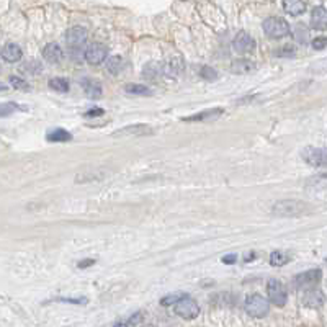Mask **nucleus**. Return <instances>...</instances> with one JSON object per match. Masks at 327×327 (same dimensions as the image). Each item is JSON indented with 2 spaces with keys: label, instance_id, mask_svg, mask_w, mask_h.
Masks as SVG:
<instances>
[{
  "label": "nucleus",
  "instance_id": "nucleus-1",
  "mask_svg": "<svg viewBox=\"0 0 327 327\" xmlns=\"http://www.w3.org/2000/svg\"><path fill=\"white\" fill-rule=\"evenodd\" d=\"M309 206L298 200H280L271 206V214L276 218H293V216L306 214Z\"/></svg>",
  "mask_w": 327,
  "mask_h": 327
},
{
  "label": "nucleus",
  "instance_id": "nucleus-2",
  "mask_svg": "<svg viewBox=\"0 0 327 327\" xmlns=\"http://www.w3.org/2000/svg\"><path fill=\"white\" fill-rule=\"evenodd\" d=\"M85 43H87V30L82 27H74L67 30V33H65V44H67V49L72 56L82 54Z\"/></svg>",
  "mask_w": 327,
  "mask_h": 327
},
{
  "label": "nucleus",
  "instance_id": "nucleus-3",
  "mask_svg": "<svg viewBox=\"0 0 327 327\" xmlns=\"http://www.w3.org/2000/svg\"><path fill=\"white\" fill-rule=\"evenodd\" d=\"M245 311H247L249 316L252 318H265L270 311V303L268 299H265L262 295H250L247 299H245Z\"/></svg>",
  "mask_w": 327,
  "mask_h": 327
},
{
  "label": "nucleus",
  "instance_id": "nucleus-4",
  "mask_svg": "<svg viewBox=\"0 0 327 327\" xmlns=\"http://www.w3.org/2000/svg\"><path fill=\"white\" fill-rule=\"evenodd\" d=\"M264 31L268 38L280 39V38H285L286 34L290 33V25L288 22H285L283 18L270 17L264 22Z\"/></svg>",
  "mask_w": 327,
  "mask_h": 327
},
{
  "label": "nucleus",
  "instance_id": "nucleus-5",
  "mask_svg": "<svg viewBox=\"0 0 327 327\" xmlns=\"http://www.w3.org/2000/svg\"><path fill=\"white\" fill-rule=\"evenodd\" d=\"M323 278V271L319 268H313L308 271H303V273L295 276V286L301 291H308L313 288H318L319 281Z\"/></svg>",
  "mask_w": 327,
  "mask_h": 327
},
{
  "label": "nucleus",
  "instance_id": "nucleus-6",
  "mask_svg": "<svg viewBox=\"0 0 327 327\" xmlns=\"http://www.w3.org/2000/svg\"><path fill=\"white\" fill-rule=\"evenodd\" d=\"M174 311H175V314L183 319H195L196 316L200 314V306L195 299H192L190 296L185 295L182 299L174 304Z\"/></svg>",
  "mask_w": 327,
  "mask_h": 327
},
{
  "label": "nucleus",
  "instance_id": "nucleus-7",
  "mask_svg": "<svg viewBox=\"0 0 327 327\" xmlns=\"http://www.w3.org/2000/svg\"><path fill=\"white\" fill-rule=\"evenodd\" d=\"M267 293H268V299L270 303H273L275 306H285L286 304V299H288V293H286L285 286L281 281L271 278L268 281V285H267Z\"/></svg>",
  "mask_w": 327,
  "mask_h": 327
},
{
  "label": "nucleus",
  "instance_id": "nucleus-8",
  "mask_svg": "<svg viewBox=\"0 0 327 327\" xmlns=\"http://www.w3.org/2000/svg\"><path fill=\"white\" fill-rule=\"evenodd\" d=\"M301 157L304 159L306 164L314 165V167H323V165H327V150L326 149L308 146V148L303 149Z\"/></svg>",
  "mask_w": 327,
  "mask_h": 327
},
{
  "label": "nucleus",
  "instance_id": "nucleus-9",
  "mask_svg": "<svg viewBox=\"0 0 327 327\" xmlns=\"http://www.w3.org/2000/svg\"><path fill=\"white\" fill-rule=\"evenodd\" d=\"M85 61L92 65L102 64L105 59H108V49L102 43H92L90 46L85 49Z\"/></svg>",
  "mask_w": 327,
  "mask_h": 327
},
{
  "label": "nucleus",
  "instance_id": "nucleus-10",
  "mask_svg": "<svg viewBox=\"0 0 327 327\" xmlns=\"http://www.w3.org/2000/svg\"><path fill=\"white\" fill-rule=\"evenodd\" d=\"M233 48L238 53L245 54V53H250L255 48V41H254V38L250 36L249 33L240 31V33H238V36H236V39H234Z\"/></svg>",
  "mask_w": 327,
  "mask_h": 327
},
{
  "label": "nucleus",
  "instance_id": "nucleus-11",
  "mask_svg": "<svg viewBox=\"0 0 327 327\" xmlns=\"http://www.w3.org/2000/svg\"><path fill=\"white\" fill-rule=\"evenodd\" d=\"M154 131L148 124H131V126H124L121 129L115 131L117 138H123V136H150Z\"/></svg>",
  "mask_w": 327,
  "mask_h": 327
},
{
  "label": "nucleus",
  "instance_id": "nucleus-12",
  "mask_svg": "<svg viewBox=\"0 0 327 327\" xmlns=\"http://www.w3.org/2000/svg\"><path fill=\"white\" fill-rule=\"evenodd\" d=\"M43 58H44V61L49 64H58L62 61L64 51L58 43H49L43 49Z\"/></svg>",
  "mask_w": 327,
  "mask_h": 327
},
{
  "label": "nucleus",
  "instance_id": "nucleus-13",
  "mask_svg": "<svg viewBox=\"0 0 327 327\" xmlns=\"http://www.w3.org/2000/svg\"><path fill=\"white\" fill-rule=\"evenodd\" d=\"M324 301H326L324 293L319 288L308 290L303 295V304L308 306V308H321L324 304Z\"/></svg>",
  "mask_w": 327,
  "mask_h": 327
},
{
  "label": "nucleus",
  "instance_id": "nucleus-14",
  "mask_svg": "<svg viewBox=\"0 0 327 327\" xmlns=\"http://www.w3.org/2000/svg\"><path fill=\"white\" fill-rule=\"evenodd\" d=\"M165 74H167V67H165L162 62H149L144 65V70H143V77L148 80L160 79Z\"/></svg>",
  "mask_w": 327,
  "mask_h": 327
},
{
  "label": "nucleus",
  "instance_id": "nucleus-15",
  "mask_svg": "<svg viewBox=\"0 0 327 327\" xmlns=\"http://www.w3.org/2000/svg\"><path fill=\"white\" fill-rule=\"evenodd\" d=\"M223 115V108H213V110H206V112H201L198 115H193V117H187L182 118V121L187 123H196V121H211V119H216Z\"/></svg>",
  "mask_w": 327,
  "mask_h": 327
},
{
  "label": "nucleus",
  "instance_id": "nucleus-16",
  "mask_svg": "<svg viewBox=\"0 0 327 327\" xmlns=\"http://www.w3.org/2000/svg\"><path fill=\"white\" fill-rule=\"evenodd\" d=\"M311 27L314 30H323L327 28V10L324 7H316L311 13Z\"/></svg>",
  "mask_w": 327,
  "mask_h": 327
},
{
  "label": "nucleus",
  "instance_id": "nucleus-17",
  "mask_svg": "<svg viewBox=\"0 0 327 327\" xmlns=\"http://www.w3.org/2000/svg\"><path fill=\"white\" fill-rule=\"evenodd\" d=\"M23 53H22V48L18 46V44L15 43H8L5 44L3 49H2V58L5 62H18L20 59H22Z\"/></svg>",
  "mask_w": 327,
  "mask_h": 327
},
{
  "label": "nucleus",
  "instance_id": "nucleus-18",
  "mask_svg": "<svg viewBox=\"0 0 327 327\" xmlns=\"http://www.w3.org/2000/svg\"><path fill=\"white\" fill-rule=\"evenodd\" d=\"M82 89L87 97L90 98H100L103 93L102 90V85H100L98 80H93V79H84L82 80Z\"/></svg>",
  "mask_w": 327,
  "mask_h": 327
},
{
  "label": "nucleus",
  "instance_id": "nucleus-19",
  "mask_svg": "<svg viewBox=\"0 0 327 327\" xmlns=\"http://www.w3.org/2000/svg\"><path fill=\"white\" fill-rule=\"evenodd\" d=\"M324 188H327V172L314 175V177L306 180V190H309V192H319Z\"/></svg>",
  "mask_w": 327,
  "mask_h": 327
},
{
  "label": "nucleus",
  "instance_id": "nucleus-20",
  "mask_svg": "<svg viewBox=\"0 0 327 327\" xmlns=\"http://www.w3.org/2000/svg\"><path fill=\"white\" fill-rule=\"evenodd\" d=\"M283 8L286 13L293 15V17H298V15L304 13L306 3L304 0H283Z\"/></svg>",
  "mask_w": 327,
  "mask_h": 327
},
{
  "label": "nucleus",
  "instance_id": "nucleus-21",
  "mask_svg": "<svg viewBox=\"0 0 327 327\" xmlns=\"http://www.w3.org/2000/svg\"><path fill=\"white\" fill-rule=\"evenodd\" d=\"M231 70L234 74H249L255 70V64L252 61H249V59H238V61L231 64Z\"/></svg>",
  "mask_w": 327,
  "mask_h": 327
},
{
  "label": "nucleus",
  "instance_id": "nucleus-22",
  "mask_svg": "<svg viewBox=\"0 0 327 327\" xmlns=\"http://www.w3.org/2000/svg\"><path fill=\"white\" fill-rule=\"evenodd\" d=\"M123 65H124V61L121 56H110L107 59V70L113 75H118L121 72Z\"/></svg>",
  "mask_w": 327,
  "mask_h": 327
},
{
  "label": "nucleus",
  "instance_id": "nucleus-23",
  "mask_svg": "<svg viewBox=\"0 0 327 327\" xmlns=\"http://www.w3.org/2000/svg\"><path fill=\"white\" fill-rule=\"evenodd\" d=\"M293 36H295V39L298 43L306 44V43H308V39H309V30L306 28L303 23H298V25H295Z\"/></svg>",
  "mask_w": 327,
  "mask_h": 327
},
{
  "label": "nucleus",
  "instance_id": "nucleus-24",
  "mask_svg": "<svg viewBox=\"0 0 327 327\" xmlns=\"http://www.w3.org/2000/svg\"><path fill=\"white\" fill-rule=\"evenodd\" d=\"M70 139H72V134L65 129H54L48 134V141H53V143H64Z\"/></svg>",
  "mask_w": 327,
  "mask_h": 327
},
{
  "label": "nucleus",
  "instance_id": "nucleus-25",
  "mask_svg": "<svg viewBox=\"0 0 327 327\" xmlns=\"http://www.w3.org/2000/svg\"><path fill=\"white\" fill-rule=\"evenodd\" d=\"M124 92L129 93V95H150L152 93V90L149 87H146V85H139V84H129L124 87Z\"/></svg>",
  "mask_w": 327,
  "mask_h": 327
},
{
  "label": "nucleus",
  "instance_id": "nucleus-26",
  "mask_svg": "<svg viewBox=\"0 0 327 327\" xmlns=\"http://www.w3.org/2000/svg\"><path fill=\"white\" fill-rule=\"evenodd\" d=\"M49 89L56 90L59 93H65L69 90V82L62 77H54L49 80Z\"/></svg>",
  "mask_w": 327,
  "mask_h": 327
},
{
  "label": "nucleus",
  "instance_id": "nucleus-27",
  "mask_svg": "<svg viewBox=\"0 0 327 327\" xmlns=\"http://www.w3.org/2000/svg\"><path fill=\"white\" fill-rule=\"evenodd\" d=\"M288 260H290L288 254L281 252V250H275V252H271V255H270V265H273V267L285 265Z\"/></svg>",
  "mask_w": 327,
  "mask_h": 327
},
{
  "label": "nucleus",
  "instance_id": "nucleus-28",
  "mask_svg": "<svg viewBox=\"0 0 327 327\" xmlns=\"http://www.w3.org/2000/svg\"><path fill=\"white\" fill-rule=\"evenodd\" d=\"M200 75L203 77L205 80H216L218 79V72L213 69V67H208V65H205V67H201V70H200Z\"/></svg>",
  "mask_w": 327,
  "mask_h": 327
},
{
  "label": "nucleus",
  "instance_id": "nucleus-29",
  "mask_svg": "<svg viewBox=\"0 0 327 327\" xmlns=\"http://www.w3.org/2000/svg\"><path fill=\"white\" fill-rule=\"evenodd\" d=\"M8 82H10V85H12V87L18 89V90H30V85L25 82L23 79L15 77V75H12V77L8 79Z\"/></svg>",
  "mask_w": 327,
  "mask_h": 327
},
{
  "label": "nucleus",
  "instance_id": "nucleus-30",
  "mask_svg": "<svg viewBox=\"0 0 327 327\" xmlns=\"http://www.w3.org/2000/svg\"><path fill=\"white\" fill-rule=\"evenodd\" d=\"M183 296H185V295H169V296H165V298H162V301H160V303H162L164 306L175 304V303H177V301L182 299Z\"/></svg>",
  "mask_w": 327,
  "mask_h": 327
},
{
  "label": "nucleus",
  "instance_id": "nucleus-31",
  "mask_svg": "<svg viewBox=\"0 0 327 327\" xmlns=\"http://www.w3.org/2000/svg\"><path fill=\"white\" fill-rule=\"evenodd\" d=\"M313 48H314V49H318V51H321V49L327 48V38H324V36L316 38L314 41H313Z\"/></svg>",
  "mask_w": 327,
  "mask_h": 327
},
{
  "label": "nucleus",
  "instance_id": "nucleus-32",
  "mask_svg": "<svg viewBox=\"0 0 327 327\" xmlns=\"http://www.w3.org/2000/svg\"><path fill=\"white\" fill-rule=\"evenodd\" d=\"M17 108H18V105L17 103H5L3 107H2V117H7L8 113H12V112H17Z\"/></svg>",
  "mask_w": 327,
  "mask_h": 327
},
{
  "label": "nucleus",
  "instance_id": "nucleus-33",
  "mask_svg": "<svg viewBox=\"0 0 327 327\" xmlns=\"http://www.w3.org/2000/svg\"><path fill=\"white\" fill-rule=\"evenodd\" d=\"M236 260H238V257H236V254H229V255H224V257H223V264L231 265V264H234Z\"/></svg>",
  "mask_w": 327,
  "mask_h": 327
},
{
  "label": "nucleus",
  "instance_id": "nucleus-34",
  "mask_svg": "<svg viewBox=\"0 0 327 327\" xmlns=\"http://www.w3.org/2000/svg\"><path fill=\"white\" fill-rule=\"evenodd\" d=\"M93 264H95V260H93V259H87V260H82V262H79V264H77V267H79V268H87V267L93 265Z\"/></svg>",
  "mask_w": 327,
  "mask_h": 327
},
{
  "label": "nucleus",
  "instance_id": "nucleus-35",
  "mask_svg": "<svg viewBox=\"0 0 327 327\" xmlns=\"http://www.w3.org/2000/svg\"><path fill=\"white\" fill-rule=\"evenodd\" d=\"M103 110H90V112L85 113V117H98V115H102Z\"/></svg>",
  "mask_w": 327,
  "mask_h": 327
},
{
  "label": "nucleus",
  "instance_id": "nucleus-36",
  "mask_svg": "<svg viewBox=\"0 0 327 327\" xmlns=\"http://www.w3.org/2000/svg\"><path fill=\"white\" fill-rule=\"evenodd\" d=\"M139 319H141V313H136V314L133 316V319H129V323H131V324H136Z\"/></svg>",
  "mask_w": 327,
  "mask_h": 327
},
{
  "label": "nucleus",
  "instance_id": "nucleus-37",
  "mask_svg": "<svg viewBox=\"0 0 327 327\" xmlns=\"http://www.w3.org/2000/svg\"><path fill=\"white\" fill-rule=\"evenodd\" d=\"M113 327H128V326L124 324V323H118V324H115Z\"/></svg>",
  "mask_w": 327,
  "mask_h": 327
},
{
  "label": "nucleus",
  "instance_id": "nucleus-38",
  "mask_svg": "<svg viewBox=\"0 0 327 327\" xmlns=\"http://www.w3.org/2000/svg\"><path fill=\"white\" fill-rule=\"evenodd\" d=\"M144 327H154V326H144Z\"/></svg>",
  "mask_w": 327,
  "mask_h": 327
},
{
  "label": "nucleus",
  "instance_id": "nucleus-39",
  "mask_svg": "<svg viewBox=\"0 0 327 327\" xmlns=\"http://www.w3.org/2000/svg\"><path fill=\"white\" fill-rule=\"evenodd\" d=\"M326 260H327V259H326Z\"/></svg>",
  "mask_w": 327,
  "mask_h": 327
}]
</instances>
